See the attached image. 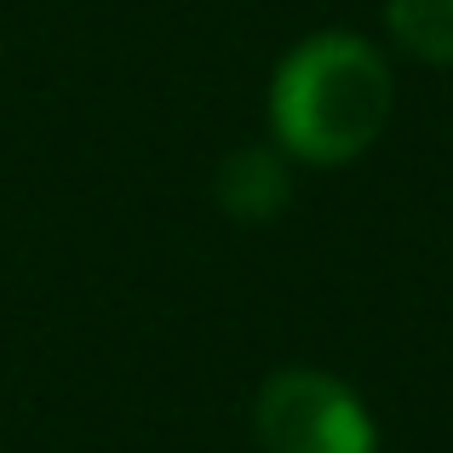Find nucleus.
Instances as JSON below:
<instances>
[{"instance_id":"4","label":"nucleus","mask_w":453,"mask_h":453,"mask_svg":"<svg viewBox=\"0 0 453 453\" xmlns=\"http://www.w3.org/2000/svg\"><path fill=\"white\" fill-rule=\"evenodd\" d=\"M385 23L419 64H453V0H385Z\"/></svg>"},{"instance_id":"1","label":"nucleus","mask_w":453,"mask_h":453,"mask_svg":"<svg viewBox=\"0 0 453 453\" xmlns=\"http://www.w3.org/2000/svg\"><path fill=\"white\" fill-rule=\"evenodd\" d=\"M396 81L362 35L321 29L299 41L270 75V133L310 166H344L379 144Z\"/></svg>"},{"instance_id":"2","label":"nucleus","mask_w":453,"mask_h":453,"mask_svg":"<svg viewBox=\"0 0 453 453\" xmlns=\"http://www.w3.org/2000/svg\"><path fill=\"white\" fill-rule=\"evenodd\" d=\"M253 431L265 453H379L367 402L316 367H288L258 390Z\"/></svg>"},{"instance_id":"3","label":"nucleus","mask_w":453,"mask_h":453,"mask_svg":"<svg viewBox=\"0 0 453 453\" xmlns=\"http://www.w3.org/2000/svg\"><path fill=\"white\" fill-rule=\"evenodd\" d=\"M288 189H293L288 161L270 144H247L219 166V201H224V212H235L242 224L276 219V212L288 207Z\"/></svg>"}]
</instances>
